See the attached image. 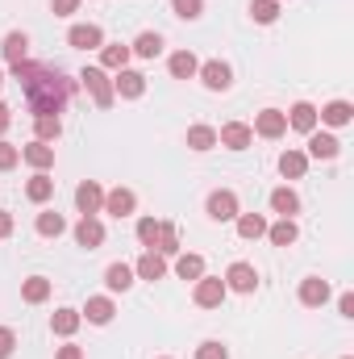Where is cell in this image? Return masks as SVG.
Masks as SVG:
<instances>
[{"label":"cell","instance_id":"cell-14","mask_svg":"<svg viewBox=\"0 0 354 359\" xmlns=\"http://www.w3.org/2000/svg\"><path fill=\"white\" fill-rule=\"evenodd\" d=\"M21 159H25L29 168L46 172V168H55V147H50V142H38V138H34V142H29V147L21 151Z\"/></svg>","mask_w":354,"mask_h":359},{"label":"cell","instance_id":"cell-44","mask_svg":"<svg viewBox=\"0 0 354 359\" xmlns=\"http://www.w3.org/2000/svg\"><path fill=\"white\" fill-rule=\"evenodd\" d=\"M50 8H55V17H71L80 8V0H50Z\"/></svg>","mask_w":354,"mask_h":359},{"label":"cell","instance_id":"cell-29","mask_svg":"<svg viewBox=\"0 0 354 359\" xmlns=\"http://www.w3.org/2000/svg\"><path fill=\"white\" fill-rule=\"evenodd\" d=\"M80 322H84V318H80V309H59V313L50 318V330H55V334H63V339H71V334L80 330Z\"/></svg>","mask_w":354,"mask_h":359},{"label":"cell","instance_id":"cell-21","mask_svg":"<svg viewBox=\"0 0 354 359\" xmlns=\"http://www.w3.org/2000/svg\"><path fill=\"white\" fill-rule=\"evenodd\" d=\"M234 222H238V234H242L246 243H255V238H263L267 234V217L263 213H238Z\"/></svg>","mask_w":354,"mask_h":359},{"label":"cell","instance_id":"cell-24","mask_svg":"<svg viewBox=\"0 0 354 359\" xmlns=\"http://www.w3.org/2000/svg\"><path fill=\"white\" fill-rule=\"evenodd\" d=\"M104 284H108V292H125L134 284V268L129 264H108L104 268Z\"/></svg>","mask_w":354,"mask_h":359},{"label":"cell","instance_id":"cell-34","mask_svg":"<svg viewBox=\"0 0 354 359\" xmlns=\"http://www.w3.org/2000/svg\"><path fill=\"white\" fill-rule=\"evenodd\" d=\"M67 230V222H63V213H55V209H46V213H38V234L42 238H59Z\"/></svg>","mask_w":354,"mask_h":359},{"label":"cell","instance_id":"cell-31","mask_svg":"<svg viewBox=\"0 0 354 359\" xmlns=\"http://www.w3.org/2000/svg\"><path fill=\"white\" fill-rule=\"evenodd\" d=\"M0 50H4V59H8V63H25V50H29V38H25L21 29H13V34L4 38V46H0Z\"/></svg>","mask_w":354,"mask_h":359},{"label":"cell","instance_id":"cell-28","mask_svg":"<svg viewBox=\"0 0 354 359\" xmlns=\"http://www.w3.org/2000/svg\"><path fill=\"white\" fill-rule=\"evenodd\" d=\"M296 234H300V230H296V222H292V217H279L275 226H267V238H271L275 247H292V243H296Z\"/></svg>","mask_w":354,"mask_h":359},{"label":"cell","instance_id":"cell-33","mask_svg":"<svg viewBox=\"0 0 354 359\" xmlns=\"http://www.w3.org/2000/svg\"><path fill=\"white\" fill-rule=\"evenodd\" d=\"M187 147L192 151H213L217 147V130L213 126H192L187 130Z\"/></svg>","mask_w":354,"mask_h":359},{"label":"cell","instance_id":"cell-27","mask_svg":"<svg viewBox=\"0 0 354 359\" xmlns=\"http://www.w3.org/2000/svg\"><path fill=\"white\" fill-rule=\"evenodd\" d=\"M271 209H275L279 217H292V213H300V196H296L292 188H275V192H271Z\"/></svg>","mask_w":354,"mask_h":359},{"label":"cell","instance_id":"cell-36","mask_svg":"<svg viewBox=\"0 0 354 359\" xmlns=\"http://www.w3.org/2000/svg\"><path fill=\"white\" fill-rule=\"evenodd\" d=\"M176 276L196 284V280L204 276V259H200V255H179V259H176Z\"/></svg>","mask_w":354,"mask_h":359},{"label":"cell","instance_id":"cell-9","mask_svg":"<svg viewBox=\"0 0 354 359\" xmlns=\"http://www.w3.org/2000/svg\"><path fill=\"white\" fill-rule=\"evenodd\" d=\"M76 205H80V213H84V217H96V213H100V205H104V188H100L96 180H84V184L76 188Z\"/></svg>","mask_w":354,"mask_h":359},{"label":"cell","instance_id":"cell-16","mask_svg":"<svg viewBox=\"0 0 354 359\" xmlns=\"http://www.w3.org/2000/svg\"><path fill=\"white\" fill-rule=\"evenodd\" d=\"M134 276H142V280H150V284H155V280H163V276H167V259H163L159 251H146V255L134 264Z\"/></svg>","mask_w":354,"mask_h":359},{"label":"cell","instance_id":"cell-42","mask_svg":"<svg viewBox=\"0 0 354 359\" xmlns=\"http://www.w3.org/2000/svg\"><path fill=\"white\" fill-rule=\"evenodd\" d=\"M196 359H229V351H225L221 343H200V347H196Z\"/></svg>","mask_w":354,"mask_h":359},{"label":"cell","instance_id":"cell-11","mask_svg":"<svg viewBox=\"0 0 354 359\" xmlns=\"http://www.w3.org/2000/svg\"><path fill=\"white\" fill-rule=\"evenodd\" d=\"M225 288H234V292H255V288H259V271L250 268V264H229Z\"/></svg>","mask_w":354,"mask_h":359},{"label":"cell","instance_id":"cell-26","mask_svg":"<svg viewBox=\"0 0 354 359\" xmlns=\"http://www.w3.org/2000/svg\"><path fill=\"white\" fill-rule=\"evenodd\" d=\"M129 55H138V59H155V55H163V34H138V42L129 46Z\"/></svg>","mask_w":354,"mask_h":359},{"label":"cell","instance_id":"cell-2","mask_svg":"<svg viewBox=\"0 0 354 359\" xmlns=\"http://www.w3.org/2000/svg\"><path fill=\"white\" fill-rule=\"evenodd\" d=\"M80 80H84L88 96L96 100V109H108V104L117 100V92H113V80H108V72H104V67H84V72H80Z\"/></svg>","mask_w":354,"mask_h":359},{"label":"cell","instance_id":"cell-12","mask_svg":"<svg viewBox=\"0 0 354 359\" xmlns=\"http://www.w3.org/2000/svg\"><path fill=\"white\" fill-rule=\"evenodd\" d=\"M113 92H117V96H125V100H138V96L146 92V76H142V72H117Z\"/></svg>","mask_w":354,"mask_h":359},{"label":"cell","instance_id":"cell-10","mask_svg":"<svg viewBox=\"0 0 354 359\" xmlns=\"http://www.w3.org/2000/svg\"><path fill=\"white\" fill-rule=\"evenodd\" d=\"M104 213H113V217H129L134 209H138V196L129 192V188H113V192H104V205H100Z\"/></svg>","mask_w":354,"mask_h":359},{"label":"cell","instance_id":"cell-19","mask_svg":"<svg viewBox=\"0 0 354 359\" xmlns=\"http://www.w3.org/2000/svg\"><path fill=\"white\" fill-rule=\"evenodd\" d=\"M317 117H321L325 126H346V121L354 117V104L351 100H330L325 109H317Z\"/></svg>","mask_w":354,"mask_h":359},{"label":"cell","instance_id":"cell-18","mask_svg":"<svg viewBox=\"0 0 354 359\" xmlns=\"http://www.w3.org/2000/svg\"><path fill=\"white\" fill-rule=\"evenodd\" d=\"M338 151H342V142L334 138V134H309V155L313 159H338Z\"/></svg>","mask_w":354,"mask_h":359},{"label":"cell","instance_id":"cell-25","mask_svg":"<svg viewBox=\"0 0 354 359\" xmlns=\"http://www.w3.org/2000/svg\"><path fill=\"white\" fill-rule=\"evenodd\" d=\"M25 196H29L34 205H46V201L55 196V180L46 176V172H38V176L29 180V184H25Z\"/></svg>","mask_w":354,"mask_h":359},{"label":"cell","instance_id":"cell-15","mask_svg":"<svg viewBox=\"0 0 354 359\" xmlns=\"http://www.w3.org/2000/svg\"><path fill=\"white\" fill-rule=\"evenodd\" d=\"M325 301H330V284H325L321 276H309V280L300 284V305L317 309V305H325Z\"/></svg>","mask_w":354,"mask_h":359},{"label":"cell","instance_id":"cell-46","mask_svg":"<svg viewBox=\"0 0 354 359\" xmlns=\"http://www.w3.org/2000/svg\"><path fill=\"white\" fill-rule=\"evenodd\" d=\"M338 309H342V318H354V297H351V292H342V297H338Z\"/></svg>","mask_w":354,"mask_h":359},{"label":"cell","instance_id":"cell-45","mask_svg":"<svg viewBox=\"0 0 354 359\" xmlns=\"http://www.w3.org/2000/svg\"><path fill=\"white\" fill-rule=\"evenodd\" d=\"M55 359H84V347L67 343V347H59V355H55Z\"/></svg>","mask_w":354,"mask_h":359},{"label":"cell","instance_id":"cell-37","mask_svg":"<svg viewBox=\"0 0 354 359\" xmlns=\"http://www.w3.org/2000/svg\"><path fill=\"white\" fill-rule=\"evenodd\" d=\"M34 134H38V142H55V138L63 134V121L50 117V113H46V117H34Z\"/></svg>","mask_w":354,"mask_h":359},{"label":"cell","instance_id":"cell-47","mask_svg":"<svg viewBox=\"0 0 354 359\" xmlns=\"http://www.w3.org/2000/svg\"><path fill=\"white\" fill-rule=\"evenodd\" d=\"M8 234H13V213L0 209V238H8Z\"/></svg>","mask_w":354,"mask_h":359},{"label":"cell","instance_id":"cell-4","mask_svg":"<svg viewBox=\"0 0 354 359\" xmlns=\"http://www.w3.org/2000/svg\"><path fill=\"white\" fill-rule=\"evenodd\" d=\"M217 142H221V147H229V151H246V147L255 142V130H250L246 121H225V126H221V134H217Z\"/></svg>","mask_w":354,"mask_h":359},{"label":"cell","instance_id":"cell-30","mask_svg":"<svg viewBox=\"0 0 354 359\" xmlns=\"http://www.w3.org/2000/svg\"><path fill=\"white\" fill-rule=\"evenodd\" d=\"M167 67H171V76H176V80H192V76L200 72V63H196V55H192V50H176Z\"/></svg>","mask_w":354,"mask_h":359},{"label":"cell","instance_id":"cell-8","mask_svg":"<svg viewBox=\"0 0 354 359\" xmlns=\"http://www.w3.org/2000/svg\"><path fill=\"white\" fill-rule=\"evenodd\" d=\"M255 134H259V138H283V134H288V113L263 109V113L255 117Z\"/></svg>","mask_w":354,"mask_h":359},{"label":"cell","instance_id":"cell-23","mask_svg":"<svg viewBox=\"0 0 354 359\" xmlns=\"http://www.w3.org/2000/svg\"><path fill=\"white\" fill-rule=\"evenodd\" d=\"M125 63H129V46H121V42L100 46V67L104 72H125Z\"/></svg>","mask_w":354,"mask_h":359},{"label":"cell","instance_id":"cell-32","mask_svg":"<svg viewBox=\"0 0 354 359\" xmlns=\"http://www.w3.org/2000/svg\"><path fill=\"white\" fill-rule=\"evenodd\" d=\"M21 297H25L29 305H42V301L50 297V280H46V276H29V280L21 284Z\"/></svg>","mask_w":354,"mask_h":359},{"label":"cell","instance_id":"cell-38","mask_svg":"<svg viewBox=\"0 0 354 359\" xmlns=\"http://www.w3.org/2000/svg\"><path fill=\"white\" fill-rule=\"evenodd\" d=\"M250 17H255L259 25H271V21L279 17V0H250Z\"/></svg>","mask_w":354,"mask_h":359},{"label":"cell","instance_id":"cell-22","mask_svg":"<svg viewBox=\"0 0 354 359\" xmlns=\"http://www.w3.org/2000/svg\"><path fill=\"white\" fill-rule=\"evenodd\" d=\"M113 313H117V309H113V301H108V297H92L88 309H84L80 318H88L92 326H108V322H113Z\"/></svg>","mask_w":354,"mask_h":359},{"label":"cell","instance_id":"cell-20","mask_svg":"<svg viewBox=\"0 0 354 359\" xmlns=\"http://www.w3.org/2000/svg\"><path fill=\"white\" fill-rule=\"evenodd\" d=\"M279 172H283V180H300L309 172V155L304 151H283L279 155Z\"/></svg>","mask_w":354,"mask_h":359},{"label":"cell","instance_id":"cell-39","mask_svg":"<svg viewBox=\"0 0 354 359\" xmlns=\"http://www.w3.org/2000/svg\"><path fill=\"white\" fill-rule=\"evenodd\" d=\"M159 226H163L159 217H142V222H138V238H142L146 251H155V243H159Z\"/></svg>","mask_w":354,"mask_h":359},{"label":"cell","instance_id":"cell-7","mask_svg":"<svg viewBox=\"0 0 354 359\" xmlns=\"http://www.w3.org/2000/svg\"><path fill=\"white\" fill-rule=\"evenodd\" d=\"M67 46H76V50H100L104 46V34H100V25H71L67 29Z\"/></svg>","mask_w":354,"mask_h":359},{"label":"cell","instance_id":"cell-41","mask_svg":"<svg viewBox=\"0 0 354 359\" xmlns=\"http://www.w3.org/2000/svg\"><path fill=\"white\" fill-rule=\"evenodd\" d=\"M17 163H21V151H17V147H8V142L0 138V172H13Z\"/></svg>","mask_w":354,"mask_h":359},{"label":"cell","instance_id":"cell-40","mask_svg":"<svg viewBox=\"0 0 354 359\" xmlns=\"http://www.w3.org/2000/svg\"><path fill=\"white\" fill-rule=\"evenodd\" d=\"M171 8H176V17H183V21H196L204 13V0H171Z\"/></svg>","mask_w":354,"mask_h":359},{"label":"cell","instance_id":"cell-48","mask_svg":"<svg viewBox=\"0 0 354 359\" xmlns=\"http://www.w3.org/2000/svg\"><path fill=\"white\" fill-rule=\"evenodd\" d=\"M8 121H13V109H8V104H0V138H4V130H8Z\"/></svg>","mask_w":354,"mask_h":359},{"label":"cell","instance_id":"cell-5","mask_svg":"<svg viewBox=\"0 0 354 359\" xmlns=\"http://www.w3.org/2000/svg\"><path fill=\"white\" fill-rule=\"evenodd\" d=\"M204 209H208V217H213V222H234V217H238V196H234L229 188H217V192L208 196V205H204Z\"/></svg>","mask_w":354,"mask_h":359},{"label":"cell","instance_id":"cell-13","mask_svg":"<svg viewBox=\"0 0 354 359\" xmlns=\"http://www.w3.org/2000/svg\"><path fill=\"white\" fill-rule=\"evenodd\" d=\"M76 243H80L84 251H96V247L104 243V226H100V217H80V226H76Z\"/></svg>","mask_w":354,"mask_h":359},{"label":"cell","instance_id":"cell-3","mask_svg":"<svg viewBox=\"0 0 354 359\" xmlns=\"http://www.w3.org/2000/svg\"><path fill=\"white\" fill-rule=\"evenodd\" d=\"M225 292H229V288H225L221 276H200V280H196V305H200V309H217V305L225 301Z\"/></svg>","mask_w":354,"mask_h":359},{"label":"cell","instance_id":"cell-49","mask_svg":"<svg viewBox=\"0 0 354 359\" xmlns=\"http://www.w3.org/2000/svg\"><path fill=\"white\" fill-rule=\"evenodd\" d=\"M0 84H4V72H0Z\"/></svg>","mask_w":354,"mask_h":359},{"label":"cell","instance_id":"cell-17","mask_svg":"<svg viewBox=\"0 0 354 359\" xmlns=\"http://www.w3.org/2000/svg\"><path fill=\"white\" fill-rule=\"evenodd\" d=\"M288 126H292V130H300V134H313V130H317V109H313L309 100L292 104V113H288Z\"/></svg>","mask_w":354,"mask_h":359},{"label":"cell","instance_id":"cell-43","mask_svg":"<svg viewBox=\"0 0 354 359\" xmlns=\"http://www.w3.org/2000/svg\"><path fill=\"white\" fill-rule=\"evenodd\" d=\"M13 347H17V334H13L8 326H0V359L13 355Z\"/></svg>","mask_w":354,"mask_h":359},{"label":"cell","instance_id":"cell-6","mask_svg":"<svg viewBox=\"0 0 354 359\" xmlns=\"http://www.w3.org/2000/svg\"><path fill=\"white\" fill-rule=\"evenodd\" d=\"M196 76L204 80V88H208V92H225L229 84H234V72H229V63H221V59L204 63V67H200Z\"/></svg>","mask_w":354,"mask_h":359},{"label":"cell","instance_id":"cell-1","mask_svg":"<svg viewBox=\"0 0 354 359\" xmlns=\"http://www.w3.org/2000/svg\"><path fill=\"white\" fill-rule=\"evenodd\" d=\"M13 80L21 84L34 117H46V113L59 117L76 96V80H67L59 67H46V63H13Z\"/></svg>","mask_w":354,"mask_h":359},{"label":"cell","instance_id":"cell-35","mask_svg":"<svg viewBox=\"0 0 354 359\" xmlns=\"http://www.w3.org/2000/svg\"><path fill=\"white\" fill-rule=\"evenodd\" d=\"M155 251L167 259V255H179V230L171 226V222H163L159 226V243H155Z\"/></svg>","mask_w":354,"mask_h":359}]
</instances>
